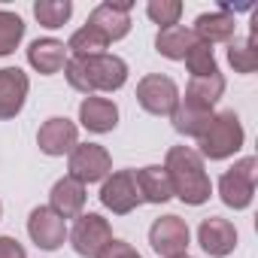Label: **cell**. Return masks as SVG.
<instances>
[{
  "label": "cell",
  "instance_id": "obj_1",
  "mask_svg": "<svg viewBox=\"0 0 258 258\" xmlns=\"http://www.w3.org/2000/svg\"><path fill=\"white\" fill-rule=\"evenodd\" d=\"M164 170L173 188V198H179L188 207H201L213 195V179L207 173L204 158L191 146H170L164 155Z\"/></svg>",
  "mask_w": 258,
  "mask_h": 258
},
{
  "label": "cell",
  "instance_id": "obj_2",
  "mask_svg": "<svg viewBox=\"0 0 258 258\" xmlns=\"http://www.w3.org/2000/svg\"><path fill=\"white\" fill-rule=\"evenodd\" d=\"M64 76L73 91L91 94H112L127 82V64L118 55H94V58H70L64 64Z\"/></svg>",
  "mask_w": 258,
  "mask_h": 258
},
{
  "label": "cell",
  "instance_id": "obj_3",
  "mask_svg": "<svg viewBox=\"0 0 258 258\" xmlns=\"http://www.w3.org/2000/svg\"><path fill=\"white\" fill-rule=\"evenodd\" d=\"M243 140H246V131L240 115L234 109H222V112H213L207 131L198 137V146H201L198 155L204 161H225L243 149Z\"/></svg>",
  "mask_w": 258,
  "mask_h": 258
},
{
  "label": "cell",
  "instance_id": "obj_4",
  "mask_svg": "<svg viewBox=\"0 0 258 258\" xmlns=\"http://www.w3.org/2000/svg\"><path fill=\"white\" fill-rule=\"evenodd\" d=\"M255 182H258V158L246 155L234 161L231 170L219 176V198L231 210H246L255 198Z\"/></svg>",
  "mask_w": 258,
  "mask_h": 258
},
{
  "label": "cell",
  "instance_id": "obj_5",
  "mask_svg": "<svg viewBox=\"0 0 258 258\" xmlns=\"http://www.w3.org/2000/svg\"><path fill=\"white\" fill-rule=\"evenodd\" d=\"M109 173H112V155L100 143H79L67 158V176L82 185L103 182Z\"/></svg>",
  "mask_w": 258,
  "mask_h": 258
},
{
  "label": "cell",
  "instance_id": "obj_6",
  "mask_svg": "<svg viewBox=\"0 0 258 258\" xmlns=\"http://www.w3.org/2000/svg\"><path fill=\"white\" fill-rule=\"evenodd\" d=\"M100 204L112 213V216H127L134 213L143 198H140V188H137V176L134 170H112L103 182H100Z\"/></svg>",
  "mask_w": 258,
  "mask_h": 258
},
{
  "label": "cell",
  "instance_id": "obj_7",
  "mask_svg": "<svg viewBox=\"0 0 258 258\" xmlns=\"http://www.w3.org/2000/svg\"><path fill=\"white\" fill-rule=\"evenodd\" d=\"M67 237H70V246H73L76 255L97 258L100 249L112 240V225L100 213H82V216H76V222L67 231Z\"/></svg>",
  "mask_w": 258,
  "mask_h": 258
},
{
  "label": "cell",
  "instance_id": "obj_8",
  "mask_svg": "<svg viewBox=\"0 0 258 258\" xmlns=\"http://www.w3.org/2000/svg\"><path fill=\"white\" fill-rule=\"evenodd\" d=\"M137 103L149 115H170L179 103V85L164 73H149L137 82Z\"/></svg>",
  "mask_w": 258,
  "mask_h": 258
},
{
  "label": "cell",
  "instance_id": "obj_9",
  "mask_svg": "<svg viewBox=\"0 0 258 258\" xmlns=\"http://www.w3.org/2000/svg\"><path fill=\"white\" fill-rule=\"evenodd\" d=\"M149 243L161 258H176V255H188V243H191V231L188 222L179 216H161L152 222L149 228Z\"/></svg>",
  "mask_w": 258,
  "mask_h": 258
},
{
  "label": "cell",
  "instance_id": "obj_10",
  "mask_svg": "<svg viewBox=\"0 0 258 258\" xmlns=\"http://www.w3.org/2000/svg\"><path fill=\"white\" fill-rule=\"evenodd\" d=\"M37 146L43 155L49 158H61V155H70L76 146H79V127L76 121H70L67 115H52L40 124L37 131Z\"/></svg>",
  "mask_w": 258,
  "mask_h": 258
},
{
  "label": "cell",
  "instance_id": "obj_11",
  "mask_svg": "<svg viewBox=\"0 0 258 258\" xmlns=\"http://www.w3.org/2000/svg\"><path fill=\"white\" fill-rule=\"evenodd\" d=\"M131 7H134L131 0H106V4L91 10L85 25L97 28L106 37V43H118L131 34Z\"/></svg>",
  "mask_w": 258,
  "mask_h": 258
},
{
  "label": "cell",
  "instance_id": "obj_12",
  "mask_svg": "<svg viewBox=\"0 0 258 258\" xmlns=\"http://www.w3.org/2000/svg\"><path fill=\"white\" fill-rule=\"evenodd\" d=\"M67 231H70L67 222H64L55 210H49V207H34L31 216H28V237H31L34 246L43 249V252L61 249L64 240H67Z\"/></svg>",
  "mask_w": 258,
  "mask_h": 258
},
{
  "label": "cell",
  "instance_id": "obj_13",
  "mask_svg": "<svg viewBox=\"0 0 258 258\" xmlns=\"http://www.w3.org/2000/svg\"><path fill=\"white\" fill-rule=\"evenodd\" d=\"M31 79L22 67H0V121H10L25 109Z\"/></svg>",
  "mask_w": 258,
  "mask_h": 258
},
{
  "label": "cell",
  "instance_id": "obj_14",
  "mask_svg": "<svg viewBox=\"0 0 258 258\" xmlns=\"http://www.w3.org/2000/svg\"><path fill=\"white\" fill-rule=\"evenodd\" d=\"M198 243L210 258H225V255H231L237 249V228L228 219L210 216L198 228Z\"/></svg>",
  "mask_w": 258,
  "mask_h": 258
},
{
  "label": "cell",
  "instance_id": "obj_15",
  "mask_svg": "<svg viewBox=\"0 0 258 258\" xmlns=\"http://www.w3.org/2000/svg\"><path fill=\"white\" fill-rule=\"evenodd\" d=\"M67 61H70V52H67V46H64L61 40H55V37H40V40H34V43L28 46V64H31L37 73H43V76L61 73Z\"/></svg>",
  "mask_w": 258,
  "mask_h": 258
},
{
  "label": "cell",
  "instance_id": "obj_16",
  "mask_svg": "<svg viewBox=\"0 0 258 258\" xmlns=\"http://www.w3.org/2000/svg\"><path fill=\"white\" fill-rule=\"evenodd\" d=\"M79 124L91 134H109L112 127L118 124V106L109 97H82L79 103Z\"/></svg>",
  "mask_w": 258,
  "mask_h": 258
},
{
  "label": "cell",
  "instance_id": "obj_17",
  "mask_svg": "<svg viewBox=\"0 0 258 258\" xmlns=\"http://www.w3.org/2000/svg\"><path fill=\"white\" fill-rule=\"evenodd\" d=\"M195 37L207 46H216V43H231L237 37V19L228 13V10H213V13H201L191 25Z\"/></svg>",
  "mask_w": 258,
  "mask_h": 258
},
{
  "label": "cell",
  "instance_id": "obj_18",
  "mask_svg": "<svg viewBox=\"0 0 258 258\" xmlns=\"http://www.w3.org/2000/svg\"><path fill=\"white\" fill-rule=\"evenodd\" d=\"M85 198L88 195H85V185L82 182H76L70 176H61L52 185V191H49V210H55L64 222L67 219H76L85 210Z\"/></svg>",
  "mask_w": 258,
  "mask_h": 258
},
{
  "label": "cell",
  "instance_id": "obj_19",
  "mask_svg": "<svg viewBox=\"0 0 258 258\" xmlns=\"http://www.w3.org/2000/svg\"><path fill=\"white\" fill-rule=\"evenodd\" d=\"M134 176H137V188H140L143 204H167L173 198L164 164H146V167L134 170Z\"/></svg>",
  "mask_w": 258,
  "mask_h": 258
},
{
  "label": "cell",
  "instance_id": "obj_20",
  "mask_svg": "<svg viewBox=\"0 0 258 258\" xmlns=\"http://www.w3.org/2000/svg\"><path fill=\"white\" fill-rule=\"evenodd\" d=\"M201 40L195 37L191 28L185 25H173V28H161L158 37H155V52L170 58V61H185V55L198 46Z\"/></svg>",
  "mask_w": 258,
  "mask_h": 258
},
{
  "label": "cell",
  "instance_id": "obj_21",
  "mask_svg": "<svg viewBox=\"0 0 258 258\" xmlns=\"http://www.w3.org/2000/svg\"><path fill=\"white\" fill-rule=\"evenodd\" d=\"M225 76L222 73H213V76H191V82H188V88H185V103H191V106H201V109H213L219 100H222V94H225Z\"/></svg>",
  "mask_w": 258,
  "mask_h": 258
},
{
  "label": "cell",
  "instance_id": "obj_22",
  "mask_svg": "<svg viewBox=\"0 0 258 258\" xmlns=\"http://www.w3.org/2000/svg\"><path fill=\"white\" fill-rule=\"evenodd\" d=\"M210 118H213V109H201V106H191V103H185L182 97H179L176 109L170 112L173 131H176V134H182V137H191V140H198V137L207 131Z\"/></svg>",
  "mask_w": 258,
  "mask_h": 258
},
{
  "label": "cell",
  "instance_id": "obj_23",
  "mask_svg": "<svg viewBox=\"0 0 258 258\" xmlns=\"http://www.w3.org/2000/svg\"><path fill=\"white\" fill-rule=\"evenodd\" d=\"M64 46H67L70 58H94V55H106V49H109L106 37L91 25H82L79 31H73V37Z\"/></svg>",
  "mask_w": 258,
  "mask_h": 258
},
{
  "label": "cell",
  "instance_id": "obj_24",
  "mask_svg": "<svg viewBox=\"0 0 258 258\" xmlns=\"http://www.w3.org/2000/svg\"><path fill=\"white\" fill-rule=\"evenodd\" d=\"M70 16H73V4H70V0H37V4H34V19L43 28H49V31L64 28L70 22Z\"/></svg>",
  "mask_w": 258,
  "mask_h": 258
},
{
  "label": "cell",
  "instance_id": "obj_25",
  "mask_svg": "<svg viewBox=\"0 0 258 258\" xmlns=\"http://www.w3.org/2000/svg\"><path fill=\"white\" fill-rule=\"evenodd\" d=\"M25 19L19 13H10V10H0V58L13 55L22 40H25Z\"/></svg>",
  "mask_w": 258,
  "mask_h": 258
},
{
  "label": "cell",
  "instance_id": "obj_26",
  "mask_svg": "<svg viewBox=\"0 0 258 258\" xmlns=\"http://www.w3.org/2000/svg\"><path fill=\"white\" fill-rule=\"evenodd\" d=\"M228 61H231V67L237 70V73H243V76H249V73H255V67H258V49H255V31L246 37V40H231L228 43Z\"/></svg>",
  "mask_w": 258,
  "mask_h": 258
},
{
  "label": "cell",
  "instance_id": "obj_27",
  "mask_svg": "<svg viewBox=\"0 0 258 258\" xmlns=\"http://www.w3.org/2000/svg\"><path fill=\"white\" fill-rule=\"evenodd\" d=\"M185 67H188L191 76H213V73H219V64H216V52H213V46L198 43V46L185 55Z\"/></svg>",
  "mask_w": 258,
  "mask_h": 258
},
{
  "label": "cell",
  "instance_id": "obj_28",
  "mask_svg": "<svg viewBox=\"0 0 258 258\" xmlns=\"http://www.w3.org/2000/svg\"><path fill=\"white\" fill-rule=\"evenodd\" d=\"M146 16L158 28H173V25H179L182 4H179V0H149V4H146Z\"/></svg>",
  "mask_w": 258,
  "mask_h": 258
},
{
  "label": "cell",
  "instance_id": "obj_29",
  "mask_svg": "<svg viewBox=\"0 0 258 258\" xmlns=\"http://www.w3.org/2000/svg\"><path fill=\"white\" fill-rule=\"evenodd\" d=\"M97 258H143L131 243H127V240H118V237H112L103 249H100V255Z\"/></svg>",
  "mask_w": 258,
  "mask_h": 258
},
{
  "label": "cell",
  "instance_id": "obj_30",
  "mask_svg": "<svg viewBox=\"0 0 258 258\" xmlns=\"http://www.w3.org/2000/svg\"><path fill=\"white\" fill-rule=\"evenodd\" d=\"M0 258H28V252H25V246L16 240V237H0Z\"/></svg>",
  "mask_w": 258,
  "mask_h": 258
},
{
  "label": "cell",
  "instance_id": "obj_31",
  "mask_svg": "<svg viewBox=\"0 0 258 258\" xmlns=\"http://www.w3.org/2000/svg\"><path fill=\"white\" fill-rule=\"evenodd\" d=\"M0 219H4V204H0Z\"/></svg>",
  "mask_w": 258,
  "mask_h": 258
},
{
  "label": "cell",
  "instance_id": "obj_32",
  "mask_svg": "<svg viewBox=\"0 0 258 258\" xmlns=\"http://www.w3.org/2000/svg\"><path fill=\"white\" fill-rule=\"evenodd\" d=\"M176 258H191V255H176Z\"/></svg>",
  "mask_w": 258,
  "mask_h": 258
}]
</instances>
